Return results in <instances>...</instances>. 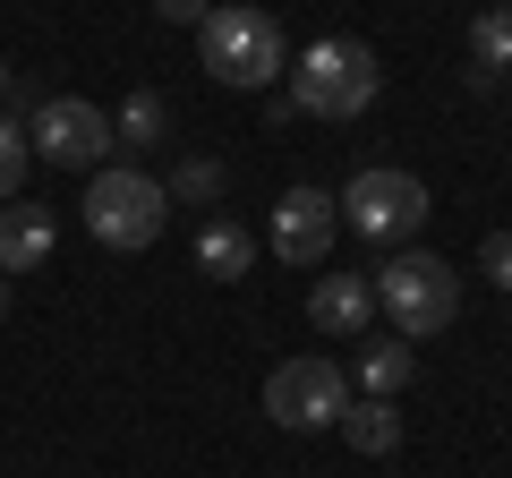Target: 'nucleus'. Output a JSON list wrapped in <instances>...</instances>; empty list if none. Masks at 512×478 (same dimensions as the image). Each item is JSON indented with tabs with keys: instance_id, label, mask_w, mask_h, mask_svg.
Masks as SVG:
<instances>
[{
	"instance_id": "obj_1",
	"label": "nucleus",
	"mask_w": 512,
	"mask_h": 478,
	"mask_svg": "<svg viewBox=\"0 0 512 478\" xmlns=\"http://www.w3.org/2000/svg\"><path fill=\"white\" fill-rule=\"evenodd\" d=\"M197 60H205V77L231 86V94H265L274 77H291V43H282L274 9H205Z\"/></svg>"
},
{
	"instance_id": "obj_2",
	"label": "nucleus",
	"mask_w": 512,
	"mask_h": 478,
	"mask_svg": "<svg viewBox=\"0 0 512 478\" xmlns=\"http://www.w3.org/2000/svg\"><path fill=\"white\" fill-rule=\"evenodd\" d=\"M376 94H384V69L350 35H316L291 60V111H308V120H359Z\"/></svg>"
},
{
	"instance_id": "obj_3",
	"label": "nucleus",
	"mask_w": 512,
	"mask_h": 478,
	"mask_svg": "<svg viewBox=\"0 0 512 478\" xmlns=\"http://www.w3.org/2000/svg\"><path fill=\"white\" fill-rule=\"evenodd\" d=\"M367 282H376V308L393 316L402 342H427V333H444L461 316V274L436 257V248H393V265L367 274Z\"/></svg>"
},
{
	"instance_id": "obj_4",
	"label": "nucleus",
	"mask_w": 512,
	"mask_h": 478,
	"mask_svg": "<svg viewBox=\"0 0 512 478\" xmlns=\"http://www.w3.org/2000/svg\"><path fill=\"white\" fill-rule=\"evenodd\" d=\"M163 222H171V197H163V180L154 171H128V163H103L86 180V231L103 239V248H154L163 239Z\"/></svg>"
},
{
	"instance_id": "obj_5",
	"label": "nucleus",
	"mask_w": 512,
	"mask_h": 478,
	"mask_svg": "<svg viewBox=\"0 0 512 478\" xmlns=\"http://www.w3.org/2000/svg\"><path fill=\"white\" fill-rule=\"evenodd\" d=\"M333 205H342V222L359 239H376V248H402V239L427 231V180H419V171H393V163L359 171Z\"/></svg>"
},
{
	"instance_id": "obj_6",
	"label": "nucleus",
	"mask_w": 512,
	"mask_h": 478,
	"mask_svg": "<svg viewBox=\"0 0 512 478\" xmlns=\"http://www.w3.org/2000/svg\"><path fill=\"white\" fill-rule=\"evenodd\" d=\"M26 146H35V163H52V171H103V154L120 146L111 137V111L103 103H86V94H43L35 103V120H26Z\"/></svg>"
},
{
	"instance_id": "obj_7",
	"label": "nucleus",
	"mask_w": 512,
	"mask_h": 478,
	"mask_svg": "<svg viewBox=\"0 0 512 478\" xmlns=\"http://www.w3.org/2000/svg\"><path fill=\"white\" fill-rule=\"evenodd\" d=\"M342 410H350V368H333V359H282L265 376V419L291 427V436L342 427Z\"/></svg>"
},
{
	"instance_id": "obj_8",
	"label": "nucleus",
	"mask_w": 512,
	"mask_h": 478,
	"mask_svg": "<svg viewBox=\"0 0 512 478\" xmlns=\"http://www.w3.org/2000/svg\"><path fill=\"white\" fill-rule=\"evenodd\" d=\"M333 231H342V205L325 197V188L291 180L274 197V222H265V248H274L282 265H325L333 257Z\"/></svg>"
},
{
	"instance_id": "obj_9",
	"label": "nucleus",
	"mask_w": 512,
	"mask_h": 478,
	"mask_svg": "<svg viewBox=\"0 0 512 478\" xmlns=\"http://www.w3.org/2000/svg\"><path fill=\"white\" fill-rule=\"evenodd\" d=\"M308 325L333 333V342H367V325H376V282L367 274H316Z\"/></svg>"
},
{
	"instance_id": "obj_10",
	"label": "nucleus",
	"mask_w": 512,
	"mask_h": 478,
	"mask_svg": "<svg viewBox=\"0 0 512 478\" xmlns=\"http://www.w3.org/2000/svg\"><path fill=\"white\" fill-rule=\"evenodd\" d=\"M52 248H60L52 205H26V197L0 205V274H35V265H52Z\"/></svg>"
},
{
	"instance_id": "obj_11",
	"label": "nucleus",
	"mask_w": 512,
	"mask_h": 478,
	"mask_svg": "<svg viewBox=\"0 0 512 478\" xmlns=\"http://www.w3.org/2000/svg\"><path fill=\"white\" fill-rule=\"evenodd\" d=\"M410 376H419V342H402V333L359 342V393H367V402H393Z\"/></svg>"
},
{
	"instance_id": "obj_12",
	"label": "nucleus",
	"mask_w": 512,
	"mask_h": 478,
	"mask_svg": "<svg viewBox=\"0 0 512 478\" xmlns=\"http://www.w3.org/2000/svg\"><path fill=\"white\" fill-rule=\"evenodd\" d=\"M342 436H350V453L384 461V453H402V410H393V402H350L342 410Z\"/></svg>"
},
{
	"instance_id": "obj_13",
	"label": "nucleus",
	"mask_w": 512,
	"mask_h": 478,
	"mask_svg": "<svg viewBox=\"0 0 512 478\" xmlns=\"http://www.w3.org/2000/svg\"><path fill=\"white\" fill-rule=\"evenodd\" d=\"M197 265L214 282H239L256 265V231H239V222H205V231H197Z\"/></svg>"
},
{
	"instance_id": "obj_14",
	"label": "nucleus",
	"mask_w": 512,
	"mask_h": 478,
	"mask_svg": "<svg viewBox=\"0 0 512 478\" xmlns=\"http://www.w3.org/2000/svg\"><path fill=\"white\" fill-rule=\"evenodd\" d=\"M470 60H478V77L512 69V9H504V0H495V9H478V18H470Z\"/></svg>"
},
{
	"instance_id": "obj_15",
	"label": "nucleus",
	"mask_w": 512,
	"mask_h": 478,
	"mask_svg": "<svg viewBox=\"0 0 512 478\" xmlns=\"http://www.w3.org/2000/svg\"><path fill=\"white\" fill-rule=\"evenodd\" d=\"M171 129V111H163V94H128L120 111H111V137L120 146H154V137Z\"/></svg>"
},
{
	"instance_id": "obj_16",
	"label": "nucleus",
	"mask_w": 512,
	"mask_h": 478,
	"mask_svg": "<svg viewBox=\"0 0 512 478\" xmlns=\"http://www.w3.org/2000/svg\"><path fill=\"white\" fill-rule=\"evenodd\" d=\"M26 163H35L26 129H18V120H0V205H9V197H26Z\"/></svg>"
},
{
	"instance_id": "obj_17",
	"label": "nucleus",
	"mask_w": 512,
	"mask_h": 478,
	"mask_svg": "<svg viewBox=\"0 0 512 478\" xmlns=\"http://www.w3.org/2000/svg\"><path fill=\"white\" fill-rule=\"evenodd\" d=\"M163 197H171V205H205V197H222V171H214V163H180V171L163 180Z\"/></svg>"
},
{
	"instance_id": "obj_18",
	"label": "nucleus",
	"mask_w": 512,
	"mask_h": 478,
	"mask_svg": "<svg viewBox=\"0 0 512 478\" xmlns=\"http://www.w3.org/2000/svg\"><path fill=\"white\" fill-rule=\"evenodd\" d=\"M478 274H487L495 291H512V231H487V239H478Z\"/></svg>"
},
{
	"instance_id": "obj_19",
	"label": "nucleus",
	"mask_w": 512,
	"mask_h": 478,
	"mask_svg": "<svg viewBox=\"0 0 512 478\" xmlns=\"http://www.w3.org/2000/svg\"><path fill=\"white\" fill-rule=\"evenodd\" d=\"M205 9L214 0H154V18H171V26H205Z\"/></svg>"
},
{
	"instance_id": "obj_20",
	"label": "nucleus",
	"mask_w": 512,
	"mask_h": 478,
	"mask_svg": "<svg viewBox=\"0 0 512 478\" xmlns=\"http://www.w3.org/2000/svg\"><path fill=\"white\" fill-rule=\"evenodd\" d=\"M0 103H9V60H0Z\"/></svg>"
},
{
	"instance_id": "obj_21",
	"label": "nucleus",
	"mask_w": 512,
	"mask_h": 478,
	"mask_svg": "<svg viewBox=\"0 0 512 478\" xmlns=\"http://www.w3.org/2000/svg\"><path fill=\"white\" fill-rule=\"evenodd\" d=\"M0 316H9V274H0Z\"/></svg>"
}]
</instances>
